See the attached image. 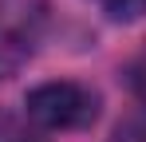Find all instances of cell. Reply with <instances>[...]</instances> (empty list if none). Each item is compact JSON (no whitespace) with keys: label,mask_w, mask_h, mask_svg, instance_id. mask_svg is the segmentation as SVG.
I'll return each instance as SVG.
<instances>
[{"label":"cell","mask_w":146,"mask_h":142,"mask_svg":"<svg viewBox=\"0 0 146 142\" xmlns=\"http://www.w3.org/2000/svg\"><path fill=\"white\" fill-rule=\"evenodd\" d=\"M48 28L44 0H0V79H12L36 55Z\"/></svg>","instance_id":"obj_2"},{"label":"cell","mask_w":146,"mask_h":142,"mask_svg":"<svg viewBox=\"0 0 146 142\" xmlns=\"http://www.w3.org/2000/svg\"><path fill=\"white\" fill-rule=\"evenodd\" d=\"M24 107L40 130H83L99 118V91L75 79H55L32 87Z\"/></svg>","instance_id":"obj_1"},{"label":"cell","mask_w":146,"mask_h":142,"mask_svg":"<svg viewBox=\"0 0 146 142\" xmlns=\"http://www.w3.org/2000/svg\"><path fill=\"white\" fill-rule=\"evenodd\" d=\"M103 16H111V20H119V24H126V20H138L146 12V0H91Z\"/></svg>","instance_id":"obj_4"},{"label":"cell","mask_w":146,"mask_h":142,"mask_svg":"<svg viewBox=\"0 0 146 142\" xmlns=\"http://www.w3.org/2000/svg\"><path fill=\"white\" fill-rule=\"evenodd\" d=\"M0 142H48V138H44L36 126H28L24 118L0 111Z\"/></svg>","instance_id":"obj_3"},{"label":"cell","mask_w":146,"mask_h":142,"mask_svg":"<svg viewBox=\"0 0 146 142\" xmlns=\"http://www.w3.org/2000/svg\"><path fill=\"white\" fill-rule=\"evenodd\" d=\"M122 79H126V87H130V91H134V95L146 103V47L138 51V55H130V59H126Z\"/></svg>","instance_id":"obj_5"}]
</instances>
